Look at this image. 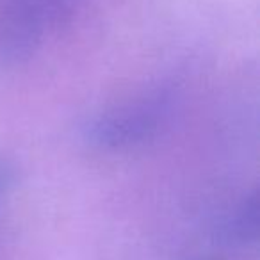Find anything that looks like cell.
Returning a JSON list of instances; mask_svg holds the SVG:
<instances>
[{"instance_id":"1","label":"cell","mask_w":260,"mask_h":260,"mask_svg":"<svg viewBox=\"0 0 260 260\" xmlns=\"http://www.w3.org/2000/svg\"><path fill=\"white\" fill-rule=\"evenodd\" d=\"M160 96H143L104 114L93 128V136L105 145H130L157 128L162 116Z\"/></svg>"}]
</instances>
